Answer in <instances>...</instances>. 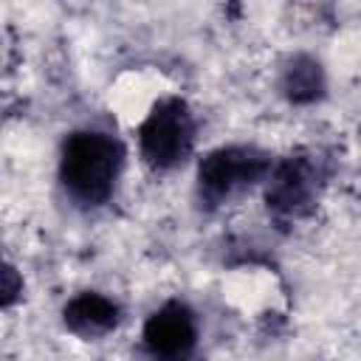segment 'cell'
Masks as SVG:
<instances>
[{
  "label": "cell",
  "instance_id": "52a82bcc",
  "mask_svg": "<svg viewBox=\"0 0 361 361\" xmlns=\"http://www.w3.org/2000/svg\"><path fill=\"white\" fill-rule=\"evenodd\" d=\"M324 87H327V79H324V68L319 65V59L307 54H296L285 62L282 76H279V90L288 102L313 104L324 96Z\"/></svg>",
  "mask_w": 361,
  "mask_h": 361
},
{
  "label": "cell",
  "instance_id": "8992f818",
  "mask_svg": "<svg viewBox=\"0 0 361 361\" xmlns=\"http://www.w3.org/2000/svg\"><path fill=\"white\" fill-rule=\"evenodd\" d=\"M118 319H121V307L99 290H82L73 299H68V305L62 307L65 327L85 341L107 336L110 330H116Z\"/></svg>",
  "mask_w": 361,
  "mask_h": 361
},
{
  "label": "cell",
  "instance_id": "277c9868",
  "mask_svg": "<svg viewBox=\"0 0 361 361\" xmlns=\"http://www.w3.org/2000/svg\"><path fill=\"white\" fill-rule=\"evenodd\" d=\"M324 183L322 161L313 152H296L274 164L265 186L268 212L279 223L302 220L316 209L319 192Z\"/></svg>",
  "mask_w": 361,
  "mask_h": 361
},
{
  "label": "cell",
  "instance_id": "ba28073f",
  "mask_svg": "<svg viewBox=\"0 0 361 361\" xmlns=\"http://www.w3.org/2000/svg\"><path fill=\"white\" fill-rule=\"evenodd\" d=\"M20 290H23V279H17V271L11 265H6V271H3V305L8 307Z\"/></svg>",
  "mask_w": 361,
  "mask_h": 361
},
{
  "label": "cell",
  "instance_id": "7a4b0ae2",
  "mask_svg": "<svg viewBox=\"0 0 361 361\" xmlns=\"http://www.w3.org/2000/svg\"><path fill=\"white\" fill-rule=\"evenodd\" d=\"M274 161L259 147L231 144L203 155L197 166V197L209 209L228 203L259 180H268Z\"/></svg>",
  "mask_w": 361,
  "mask_h": 361
},
{
  "label": "cell",
  "instance_id": "3957f363",
  "mask_svg": "<svg viewBox=\"0 0 361 361\" xmlns=\"http://www.w3.org/2000/svg\"><path fill=\"white\" fill-rule=\"evenodd\" d=\"M195 133L197 124L189 104L178 96L161 99L138 127L141 158L152 169H175L192 155Z\"/></svg>",
  "mask_w": 361,
  "mask_h": 361
},
{
  "label": "cell",
  "instance_id": "5b68a950",
  "mask_svg": "<svg viewBox=\"0 0 361 361\" xmlns=\"http://www.w3.org/2000/svg\"><path fill=\"white\" fill-rule=\"evenodd\" d=\"M141 338L155 361H186L197 344V319L189 305L166 302L144 322Z\"/></svg>",
  "mask_w": 361,
  "mask_h": 361
},
{
  "label": "cell",
  "instance_id": "6da1fadb",
  "mask_svg": "<svg viewBox=\"0 0 361 361\" xmlns=\"http://www.w3.org/2000/svg\"><path fill=\"white\" fill-rule=\"evenodd\" d=\"M124 147L102 130H76L65 138L59 155V180L68 197L85 209L104 206L118 183Z\"/></svg>",
  "mask_w": 361,
  "mask_h": 361
}]
</instances>
